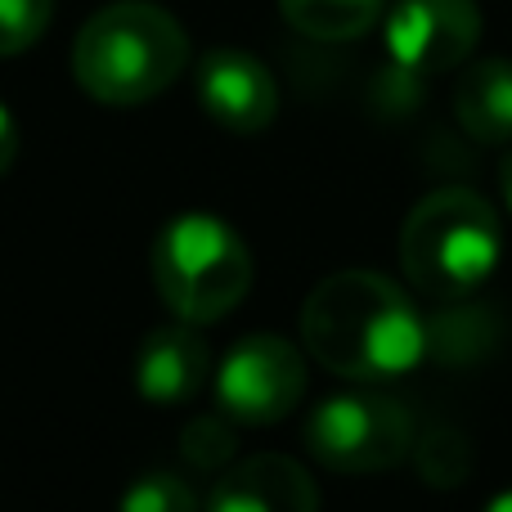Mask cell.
<instances>
[{"mask_svg":"<svg viewBox=\"0 0 512 512\" xmlns=\"http://www.w3.org/2000/svg\"><path fill=\"white\" fill-rule=\"evenodd\" d=\"M198 104L221 131L261 135L279 113V86L248 50H212L198 59Z\"/></svg>","mask_w":512,"mask_h":512,"instance_id":"obj_8","label":"cell"},{"mask_svg":"<svg viewBox=\"0 0 512 512\" xmlns=\"http://www.w3.org/2000/svg\"><path fill=\"white\" fill-rule=\"evenodd\" d=\"M504 256L499 212L472 189H432L400 230V265L432 301H463Z\"/></svg>","mask_w":512,"mask_h":512,"instance_id":"obj_3","label":"cell"},{"mask_svg":"<svg viewBox=\"0 0 512 512\" xmlns=\"http://www.w3.org/2000/svg\"><path fill=\"white\" fill-rule=\"evenodd\" d=\"M153 283L185 324H216L252 288V252L221 216L185 212L153 239Z\"/></svg>","mask_w":512,"mask_h":512,"instance_id":"obj_4","label":"cell"},{"mask_svg":"<svg viewBox=\"0 0 512 512\" xmlns=\"http://www.w3.org/2000/svg\"><path fill=\"white\" fill-rule=\"evenodd\" d=\"M122 512H198V499L176 472H149L131 481V490L122 495Z\"/></svg>","mask_w":512,"mask_h":512,"instance_id":"obj_16","label":"cell"},{"mask_svg":"<svg viewBox=\"0 0 512 512\" xmlns=\"http://www.w3.org/2000/svg\"><path fill=\"white\" fill-rule=\"evenodd\" d=\"M189 63V36L153 0H113L86 18L72 45V77L108 108L158 99Z\"/></svg>","mask_w":512,"mask_h":512,"instance_id":"obj_2","label":"cell"},{"mask_svg":"<svg viewBox=\"0 0 512 512\" xmlns=\"http://www.w3.org/2000/svg\"><path fill=\"white\" fill-rule=\"evenodd\" d=\"M212 378V346L203 342L198 324L153 328L135 351V391L153 405H185Z\"/></svg>","mask_w":512,"mask_h":512,"instance_id":"obj_9","label":"cell"},{"mask_svg":"<svg viewBox=\"0 0 512 512\" xmlns=\"http://www.w3.org/2000/svg\"><path fill=\"white\" fill-rule=\"evenodd\" d=\"M499 189H504V203H508V212H512V153L504 158V167H499Z\"/></svg>","mask_w":512,"mask_h":512,"instance_id":"obj_18","label":"cell"},{"mask_svg":"<svg viewBox=\"0 0 512 512\" xmlns=\"http://www.w3.org/2000/svg\"><path fill=\"white\" fill-rule=\"evenodd\" d=\"M481 512H512V490H504V495H495V499H490V504L481 508Z\"/></svg>","mask_w":512,"mask_h":512,"instance_id":"obj_19","label":"cell"},{"mask_svg":"<svg viewBox=\"0 0 512 512\" xmlns=\"http://www.w3.org/2000/svg\"><path fill=\"white\" fill-rule=\"evenodd\" d=\"M306 396V360L274 333H252L230 346L216 369V405L239 427L283 423Z\"/></svg>","mask_w":512,"mask_h":512,"instance_id":"obj_6","label":"cell"},{"mask_svg":"<svg viewBox=\"0 0 512 512\" xmlns=\"http://www.w3.org/2000/svg\"><path fill=\"white\" fill-rule=\"evenodd\" d=\"M441 315L427 319V355H441V360H472L481 355V342H490V315L463 301H441Z\"/></svg>","mask_w":512,"mask_h":512,"instance_id":"obj_13","label":"cell"},{"mask_svg":"<svg viewBox=\"0 0 512 512\" xmlns=\"http://www.w3.org/2000/svg\"><path fill=\"white\" fill-rule=\"evenodd\" d=\"M14 158H18V122H14V113L0 104V176L14 167Z\"/></svg>","mask_w":512,"mask_h":512,"instance_id":"obj_17","label":"cell"},{"mask_svg":"<svg viewBox=\"0 0 512 512\" xmlns=\"http://www.w3.org/2000/svg\"><path fill=\"white\" fill-rule=\"evenodd\" d=\"M54 18V0H0V59L32 50Z\"/></svg>","mask_w":512,"mask_h":512,"instance_id":"obj_15","label":"cell"},{"mask_svg":"<svg viewBox=\"0 0 512 512\" xmlns=\"http://www.w3.org/2000/svg\"><path fill=\"white\" fill-rule=\"evenodd\" d=\"M306 450L333 472H387L414 450V418L382 391H342L306 418Z\"/></svg>","mask_w":512,"mask_h":512,"instance_id":"obj_5","label":"cell"},{"mask_svg":"<svg viewBox=\"0 0 512 512\" xmlns=\"http://www.w3.org/2000/svg\"><path fill=\"white\" fill-rule=\"evenodd\" d=\"M454 117L477 144L512 140V59L468 63L454 86Z\"/></svg>","mask_w":512,"mask_h":512,"instance_id":"obj_11","label":"cell"},{"mask_svg":"<svg viewBox=\"0 0 512 512\" xmlns=\"http://www.w3.org/2000/svg\"><path fill=\"white\" fill-rule=\"evenodd\" d=\"M306 351L351 382H387L427 355V319L391 279L337 270L301 306Z\"/></svg>","mask_w":512,"mask_h":512,"instance_id":"obj_1","label":"cell"},{"mask_svg":"<svg viewBox=\"0 0 512 512\" xmlns=\"http://www.w3.org/2000/svg\"><path fill=\"white\" fill-rule=\"evenodd\" d=\"M207 512H319V490L297 459L256 454L216 481Z\"/></svg>","mask_w":512,"mask_h":512,"instance_id":"obj_10","label":"cell"},{"mask_svg":"<svg viewBox=\"0 0 512 512\" xmlns=\"http://www.w3.org/2000/svg\"><path fill=\"white\" fill-rule=\"evenodd\" d=\"M481 36V9L472 0H396L387 14V54L409 77H436L468 63Z\"/></svg>","mask_w":512,"mask_h":512,"instance_id":"obj_7","label":"cell"},{"mask_svg":"<svg viewBox=\"0 0 512 512\" xmlns=\"http://www.w3.org/2000/svg\"><path fill=\"white\" fill-rule=\"evenodd\" d=\"M234 450H239V436H234V418H225V414L194 418V423H185V432H180V454H185V463L198 472L225 468V463L234 459Z\"/></svg>","mask_w":512,"mask_h":512,"instance_id":"obj_14","label":"cell"},{"mask_svg":"<svg viewBox=\"0 0 512 512\" xmlns=\"http://www.w3.org/2000/svg\"><path fill=\"white\" fill-rule=\"evenodd\" d=\"M387 0H279L283 18L310 41H355L382 18Z\"/></svg>","mask_w":512,"mask_h":512,"instance_id":"obj_12","label":"cell"}]
</instances>
